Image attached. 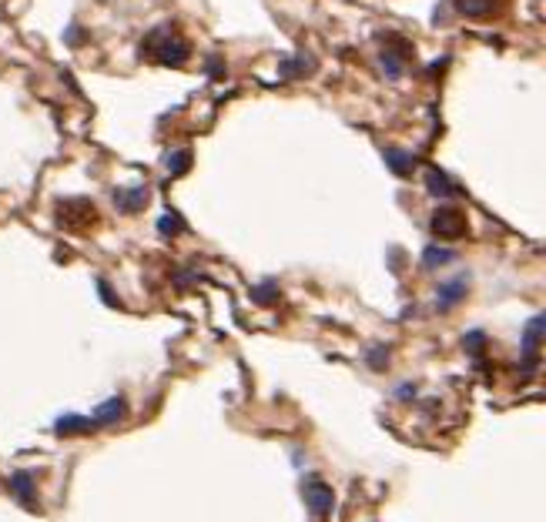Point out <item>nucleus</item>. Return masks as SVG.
Wrapping results in <instances>:
<instances>
[{"label":"nucleus","mask_w":546,"mask_h":522,"mask_svg":"<svg viewBox=\"0 0 546 522\" xmlns=\"http://www.w3.org/2000/svg\"><path fill=\"white\" fill-rule=\"evenodd\" d=\"M57 211H61V225H67V228H84L94 221V205H88V201H64Z\"/></svg>","instance_id":"5"},{"label":"nucleus","mask_w":546,"mask_h":522,"mask_svg":"<svg viewBox=\"0 0 546 522\" xmlns=\"http://www.w3.org/2000/svg\"><path fill=\"white\" fill-rule=\"evenodd\" d=\"M11 492L24 502V506H27V509H34L37 496H34V476L31 472H14L11 476Z\"/></svg>","instance_id":"10"},{"label":"nucleus","mask_w":546,"mask_h":522,"mask_svg":"<svg viewBox=\"0 0 546 522\" xmlns=\"http://www.w3.org/2000/svg\"><path fill=\"white\" fill-rule=\"evenodd\" d=\"M251 298H255L258 304H275V302H278V285H275V282H262L255 292H251Z\"/></svg>","instance_id":"16"},{"label":"nucleus","mask_w":546,"mask_h":522,"mask_svg":"<svg viewBox=\"0 0 546 522\" xmlns=\"http://www.w3.org/2000/svg\"><path fill=\"white\" fill-rule=\"evenodd\" d=\"M188 168H191V151H175L171 158H168V171L175 174V178L178 174H185Z\"/></svg>","instance_id":"18"},{"label":"nucleus","mask_w":546,"mask_h":522,"mask_svg":"<svg viewBox=\"0 0 546 522\" xmlns=\"http://www.w3.org/2000/svg\"><path fill=\"white\" fill-rule=\"evenodd\" d=\"M543 332H546V315H533L530 325L523 332V372L533 375L536 362H540V345H543Z\"/></svg>","instance_id":"3"},{"label":"nucleus","mask_w":546,"mask_h":522,"mask_svg":"<svg viewBox=\"0 0 546 522\" xmlns=\"http://www.w3.org/2000/svg\"><path fill=\"white\" fill-rule=\"evenodd\" d=\"M456 258V251H449V248H439V245H429L426 251H423V268H443V265H449V261Z\"/></svg>","instance_id":"13"},{"label":"nucleus","mask_w":546,"mask_h":522,"mask_svg":"<svg viewBox=\"0 0 546 522\" xmlns=\"http://www.w3.org/2000/svg\"><path fill=\"white\" fill-rule=\"evenodd\" d=\"M385 362H389V352H385V348H375V352H369V365H372V369H383Z\"/></svg>","instance_id":"20"},{"label":"nucleus","mask_w":546,"mask_h":522,"mask_svg":"<svg viewBox=\"0 0 546 522\" xmlns=\"http://www.w3.org/2000/svg\"><path fill=\"white\" fill-rule=\"evenodd\" d=\"M141 54L158 61L164 67H181L191 57V47L181 34L171 27V24H164V27H154L148 37L141 41Z\"/></svg>","instance_id":"1"},{"label":"nucleus","mask_w":546,"mask_h":522,"mask_svg":"<svg viewBox=\"0 0 546 522\" xmlns=\"http://www.w3.org/2000/svg\"><path fill=\"white\" fill-rule=\"evenodd\" d=\"M158 231H161V235H181V231H185V221H181L175 211H164V218L158 221Z\"/></svg>","instance_id":"17"},{"label":"nucleus","mask_w":546,"mask_h":522,"mask_svg":"<svg viewBox=\"0 0 546 522\" xmlns=\"http://www.w3.org/2000/svg\"><path fill=\"white\" fill-rule=\"evenodd\" d=\"M302 496H305V506L315 516H328V512L335 509V492H332V486H325L322 478H305L302 482Z\"/></svg>","instance_id":"4"},{"label":"nucleus","mask_w":546,"mask_h":522,"mask_svg":"<svg viewBox=\"0 0 546 522\" xmlns=\"http://www.w3.org/2000/svg\"><path fill=\"white\" fill-rule=\"evenodd\" d=\"M144 201H148V191H144V188H131V191H114V205H118L124 215H134V211H141Z\"/></svg>","instance_id":"11"},{"label":"nucleus","mask_w":546,"mask_h":522,"mask_svg":"<svg viewBox=\"0 0 546 522\" xmlns=\"http://www.w3.org/2000/svg\"><path fill=\"white\" fill-rule=\"evenodd\" d=\"M94 429H98L94 419H84V415H61L54 422L57 435H88V432H94Z\"/></svg>","instance_id":"8"},{"label":"nucleus","mask_w":546,"mask_h":522,"mask_svg":"<svg viewBox=\"0 0 546 522\" xmlns=\"http://www.w3.org/2000/svg\"><path fill=\"white\" fill-rule=\"evenodd\" d=\"M409 395H415V385H403L399 389V399H409Z\"/></svg>","instance_id":"23"},{"label":"nucleus","mask_w":546,"mask_h":522,"mask_svg":"<svg viewBox=\"0 0 546 522\" xmlns=\"http://www.w3.org/2000/svg\"><path fill=\"white\" fill-rule=\"evenodd\" d=\"M385 161H389V168H393L395 174H409L413 171V164H415V158L413 154H405V151H399V148H389V151H385Z\"/></svg>","instance_id":"14"},{"label":"nucleus","mask_w":546,"mask_h":522,"mask_svg":"<svg viewBox=\"0 0 546 522\" xmlns=\"http://www.w3.org/2000/svg\"><path fill=\"white\" fill-rule=\"evenodd\" d=\"M462 345L470 348L472 355H480V352H482V345H486V335H482V332H470V335L462 338Z\"/></svg>","instance_id":"19"},{"label":"nucleus","mask_w":546,"mask_h":522,"mask_svg":"<svg viewBox=\"0 0 546 522\" xmlns=\"http://www.w3.org/2000/svg\"><path fill=\"white\" fill-rule=\"evenodd\" d=\"M67 41H71V44H81V31H77V27H71V31H67Z\"/></svg>","instance_id":"22"},{"label":"nucleus","mask_w":546,"mask_h":522,"mask_svg":"<svg viewBox=\"0 0 546 522\" xmlns=\"http://www.w3.org/2000/svg\"><path fill=\"white\" fill-rule=\"evenodd\" d=\"M456 7L466 17H492L496 7H500V0H456Z\"/></svg>","instance_id":"12"},{"label":"nucleus","mask_w":546,"mask_h":522,"mask_svg":"<svg viewBox=\"0 0 546 522\" xmlns=\"http://www.w3.org/2000/svg\"><path fill=\"white\" fill-rule=\"evenodd\" d=\"M124 412H128V405H124V399H121V395H114V399H108V402H101L98 409H94V415H91V419H94V425H114L118 422V419H124Z\"/></svg>","instance_id":"7"},{"label":"nucleus","mask_w":546,"mask_h":522,"mask_svg":"<svg viewBox=\"0 0 546 522\" xmlns=\"http://www.w3.org/2000/svg\"><path fill=\"white\" fill-rule=\"evenodd\" d=\"M466 285H470V278H453V282H446V285H439V292H436V308L439 312H453L462 298H466Z\"/></svg>","instance_id":"6"},{"label":"nucleus","mask_w":546,"mask_h":522,"mask_svg":"<svg viewBox=\"0 0 546 522\" xmlns=\"http://www.w3.org/2000/svg\"><path fill=\"white\" fill-rule=\"evenodd\" d=\"M429 228L436 238H446V241H456L466 235V215L459 208H436V215L429 221Z\"/></svg>","instance_id":"2"},{"label":"nucleus","mask_w":546,"mask_h":522,"mask_svg":"<svg viewBox=\"0 0 546 522\" xmlns=\"http://www.w3.org/2000/svg\"><path fill=\"white\" fill-rule=\"evenodd\" d=\"M98 288H101V295H104V304H118L114 302V295H111V288H108V282H98Z\"/></svg>","instance_id":"21"},{"label":"nucleus","mask_w":546,"mask_h":522,"mask_svg":"<svg viewBox=\"0 0 546 522\" xmlns=\"http://www.w3.org/2000/svg\"><path fill=\"white\" fill-rule=\"evenodd\" d=\"M426 188H429V195H433V198H456L459 195V188L453 185V181H449L439 168H429V171H426Z\"/></svg>","instance_id":"9"},{"label":"nucleus","mask_w":546,"mask_h":522,"mask_svg":"<svg viewBox=\"0 0 546 522\" xmlns=\"http://www.w3.org/2000/svg\"><path fill=\"white\" fill-rule=\"evenodd\" d=\"M315 67H312V61H282V67H278V74L282 77H302V74H312Z\"/></svg>","instance_id":"15"}]
</instances>
